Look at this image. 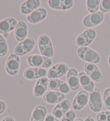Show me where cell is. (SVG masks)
Wrapping results in <instances>:
<instances>
[{
  "label": "cell",
  "instance_id": "1",
  "mask_svg": "<svg viewBox=\"0 0 110 121\" xmlns=\"http://www.w3.org/2000/svg\"><path fill=\"white\" fill-rule=\"evenodd\" d=\"M77 55L80 59L89 63L96 64L100 61L98 53L87 47H79L77 50Z\"/></svg>",
  "mask_w": 110,
  "mask_h": 121
},
{
  "label": "cell",
  "instance_id": "40",
  "mask_svg": "<svg viewBox=\"0 0 110 121\" xmlns=\"http://www.w3.org/2000/svg\"><path fill=\"white\" fill-rule=\"evenodd\" d=\"M61 121H71L68 120V118L64 117H63L62 118V120H61Z\"/></svg>",
  "mask_w": 110,
  "mask_h": 121
},
{
  "label": "cell",
  "instance_id": "35",
  "mask_svg": "<svg viewBox=\"0 0 110 121\" xmlns=\"http://www.w3.org/2000/svg\"><path fill=\"white\" fill-rule=\"evenodd\" d=\"M6 109L5 103L2 100H0V115L3 113Z\"/></svg>",
  "mask_w": 110,
  "mask_h": 121
},
{
  "label": "cell",
  "instance_id": "30",
  "mask_svg": "<svg viewBox=\"0 0 110 121\" xmlns=\"http://www.w3.org/2000/svg\"><path fill=\"white\" fill-rule=\"evenodd\" d=\"M52 114L56 118L60 119L63 117V116H64L65 113L61 110L60 107H59V106L58 104V105L53 108V109Z\"/></svg>",
  "mask_w": 110,
  "mask_h": 121
},
{
  "label": "cell",
  "instance_id": "3",
  "mask_svg": "<svg viewBox=\"0 0 110 121\" xmlns=\"http://www.w3.org/2000/svg\"><path fill=\"white\" fill-rule=\"evenodd\" d=\"M89 106L92 112H98L102 108V99L99 89L94 88L89 93Z\"/></svg>",
  "mask_w": 110,
  "mask_h": 121
},
{
  "label": "cell",
  "instance_id": "12",
  "mask_svg": "<svg viewBox=\"0 0 110 121\" xmlns=\"http://www.w3.org/2000/svg\"><path fill=\"white\" fill-rule=\"evenodd\" d=\"M28 27L26 22L23 21H20L17 24L15 29V37L17 41L22 42L27 38Z\"/></svg>",
  "mask_w": 110,
  "mask_h": 121
},
{
  "label": "cell",
  "instance_id": "23",
  "mask_svg": "<svg viewBox=\"0 0 110 121\" xmlns=\"http://www.w3.org/2000/svg\"><path fill=\"white\" fill-rule=\"evenodd\" d=\"M88 76L90 77L94 82H100L103 81V74L98 68L91 73Z\"/></svg>",
  "mask_w": 110,
  "mask_h": 121
},
{
  "label": "cell",
  "instance_id": "11",
  "mask_svg": "<svg viewBox=\"0 0 110 121\" xmlns=\"http://www.w3.org/2000/svg\"><path fill=\"white\" fill-rule=\"evenodd\" d=\"M48 5L53 9L67 10L73 7L74 1L71 0H50Z\"/></svg>",
  "mask_w": 110,
  "mask_h": 121
},
{
  "label": "cell",
  "instance_id": "17",
  "mask_svg": "<svg viewBox=\"0 0 110 121\" xmlns=\"http://www.w3.org/2000/svg\"><path fill=\"white\" fill-rule=\"evenodd\" d=\"M79 78L80 84H81L84 90L90 92L95 88L94 82L85 73H80L79 74Z\"/></svg>",
  "mask_w": 110,
  "mask_h": 121
},
{
  "label": "cell",
  "instance_id": "20",
  "mask_svg": "<svg viewBox=\"0 0 110 121\" xmlns=\"http://www.w3.org/2000/svg\"><path fill=\"white\" fill-rule=\"evenodd\" d=\"M86 2V8L90 13L98 11L100 3V0H88Z\"/></svg>",
  "mask_w": 110,
  "mask_h": 121
},
{
  "label": "cell",
  "instance_id": "6",
  "mask_svg": "<svg viewBox=\"0 0 110 121\" xmlns=\"http://www.w3.org/2000/svg\"><path fill=\"white\" fill-rule=\"evenodd\" d=\"M35 45V41L32 37H27L15 47L14 53L18 56L26 55L32 51Z\"/></svg>",
  "mask_w": 110,
  "mask_h": 121
},
{
  "label": "cell",
  "instance_id": "10",
  "mask_svg": "<svg viewBox=\"0 0 110 121\" xmlns=\"http://www.w3.org/2000/svg\"><path fill=\"white\" fill-rule=\"evenodd\" d=\"M64 94L55 91H47L43 95V99L46 103L55 104L60 103L65 99Z\"/></svg>",
  "mask_w": 110,
  "mask_h": 121
},
{
  "label": "cell",
  "instance_id": "22",
  "mask_svg": "<svg viewBox=\"0 0 110 121\" xmlns=\"http://www.w3.org/2000/svg\"><path fill=\"white\" fill-rule=\"evenodd\" d=\"M53 66L55 69L59 78L64 76L65 74L67 73L69 69L68 66L64 63H58Z\"/></svg>",
  "mask_w": 110,
  "mask_h": 121
},
{
  "label": "cell",
  "instance_id": "4",
  "mask_svg": "<svg viewBox=\"0 0 110 121\" xmlns=\"http://www.w3.org/2000/svg\"><path fill=\"white\" fill-rule=\"evenodd\" d=\"M27 63L32 67L47 68L51 66L52 60L50 58L38 55L30 56L27 59Z\"/></svg>",
  "mask_w": 110,
  "mask_h": 121
},
{
  "label": "cell",
  "instance_id": "28",
  "mask_svg": "<svg viewBox=\"0 0 110 121\" xmlns=\"http://www.w3.org/2000/svg\"><path fill=\"white\" fill-rule=\"evenodd\" d=\"M96 119L98 121H110V112L103 111L97 115Z\"/></svg>",
  "mask_w": 110,
  "mask_h": 121
},
{
  "label": "cell",
  "instance_id": "26",
  "mask_svg": "<svg viewBox=\"0 0 110 121\" xmlns=\"http://www.w3.org/2000/svg\"><path fill=\"white\" fill-rule=\"evenodd\" d=\"M61 82V80L58 79H50L48 82V87L52 90L58 91V87Z\"/></svg>",
  "mask_w": 110,
  "mask_h": 121
},
{
  "label": "cell",
  "instance_id": "33",
  "mask_svg": "<svg viewBox=\"0 0 110 121\" xmlns=\"http://www.w3.org/2000/svg\"><path fill=\"white\" fill-rule=\"evenodd\" d=\"M98 68V67L96 65V64L93 63H89V62H86L84 66V70H85V73L88 75H89L91 73L96 70Z\"/></svg>",
  "mask_w": 110,
  "mask_h": 121
},
{
  "label": "cell",
  "instance_id": "37",
  "mask_svg": "<svg viewBox=\"0 0 110 121\" xmlns=\"http://www.w3.org/2000/svg\"><path fill=\"white\" fill-rule=\"evenodd\" d=\"M1 121H15L14 120V118L11 116H7L3 118Z\"/></svg>",
  "mask_w": 110,
  "mask_h": 121
},
{
  "label": "cell",
  "instance_id": "31",
  "mask_svg": "<svg viewBox=\"0 0 110 121\" xmlns=\"http://www.w3.org/2000/svg\"><path fill=\"white\" fill-rule=\"evenodd\" d=\"M59 107H60L61 110L65 114L66 112L69 110L70 107V103L69 100L64 99L60 103L58 104Z\"/></svg>",
  "mask_w": 110,
  "mask_h": 121
},
{
  "label": "cell",
  "instance_id": "36",
  "mask_svg": "<svg viewBox=\"0 0 110 121\" xmlns=\"http://www.w3.org/2000/svg\"><path fill=\"white\" fill-rule=\"evenodd\" d=\"M56 118L51 114H47L44 121H55Z\"/></svg>",
  "mask_w": 110,
  "mask_h": 121
},
{
  "label": "cell",
  "instance_id": "15",
  "mask_svg": "<svg viewBox=\"0 0 110 121\" xmlns=\"http://www.w3.org/2000/svg\"><path fill=\"white\" fill-rule=\"evenodd\" d=\"M48 79L46 77L37 80L33 88L34 95L36 97H41L46 92L48 87Z\"/></svg>",
  "mask_w": 110,
  "mask_h": 121
},
{
  "label": "cell",
  "instance_id": "14",
  "mask_svg": "<svg viewBox=\"0 0 110 121\" xmlns=\"http://www.w3.org/2000/svg\"><path fill=\"white\" fill-rule=\"evenodd\" d=\"M17 22L16 19L8 18L0 22V34H5L15 29Z\"/></svg>",
  "mask_w": 110,
  "mask_h": 121
},
{
  "label": "cell",
  "instance_id": "21",
  "mask_svg": "<svg viewBox=\"0 0 110 121\" xmlns=\"http://www.w3.org/2000/svg\"><path fill=\"white\" fill-rule=\"evenodd\" d=\"M75 42L76 44L79 46V47H87L88 45H90L91 43L89 41L84 32H82L79 35H78L75 39Z\"/></svg>",
  "mask_w": 110,
  "mask_h": 121
},
{
  "label": "cell",
  "instance_id": "24",
  "mask_svg": "<svg viewBox=\"0 0 110 121\" xmlns=\"http://www.w3.org/2000/svg\"><path fill=\"white\" fill-rule=\"evenodd\" d=\"M8 52V47L5 39L0 35V57L6 56Z\"/></svg>",
  "mask_w": 110,
  "mask_h": 121
},
{
  "label": "cell",
  "instance_id": "39",
  "mask_svg": "<svg viewBox=\"0 0 110 121\" xmlns=\"http://www.w3.org/2000/svg\"><path fill=\"white\" fill-rule=\"evenodd\" d=\"M74 121H84L83 120V119L81 118L78 117V118H76Z\"/></svg>",
  "mask_w": 110,
  "mask_h": 121
},
{
  "label": "cell",
  "instance_id": "9",
  "mask_svg": "<svg viewBox=\"0 0 110 121\" xmlns=\"http://www.w3.org/2000/svg\"><path fill=\"white\" fill-rule=\"evenodd\" d=\"M67 83L71 90L76 91L80 87L79 73L75 68H70L67 73Z\"/></svg>",
  "mask_w": 110,
  "mask_h": 121
},
{
  "label": "cell",
  "instance_id": "7",
  "mask_svg": "<svg viewBox=\"0 0 110 121\" xmlns=\"http://www.w3.org/2000/svg\"><path fill=\"white\" fill-rule=\"evenodd\" d=\"M89 93L85 90L79 92L73 100L72 107L75 110L79 111L83 109L89 103Z\"/></svg>",
  "mask_w": 110,
  "mask_h": 121
},
{
  "label": "cell",
  "instance_id": "41",
  "mask_svg": "<svg viewBox=\"0 0 110 121\" xmlns=\"http://www.w3.org/2000/svg\"><path fill=\"white\" fill-rule=\"evenodd\" d=\"M108 62H109V65H110V55L109 56V58H108Z\"/></svg>",
  "mask_w": 110,
  "mask_h": 121
},
{
  "label": "cell",
  "instance_id": "16",
  "mask_svg": "<svg viewBox=\"0 0 110 121\" xmlns=\"http://www.w3.org/2000/svg\"><path fill=\"white\" fill-rule=\"evenodd\" d=\"M40 5L39 0H27L25 1L20 7V11L23 14H30L38 9Z\"/></svg>",
  "mask_w": 110,
  "mask_h": 121
},
{
  "label": "cell",
  "instance_id": "18",
  "mask_svg": "<svg viewBox=\"0 0 110 121\" xmlns=\"http://www.w3.org/2000/svg\"><path fill=\"white\" fill-rule=\"evenodd\" d=\"M47 115V109L43 105L37 106L32 113L30 121H44Z\"/></svg>",
  "mask_w": 110,
  "mask_h": 121
},
{
  "label": "cell",
  "instance_id": "38",
  "mask_svg": "<svg viewBox=\"0 0 110 121\" xmlns=\"http://www.w3.org/2000/svg\"><path fill=\"white\" fill-rule=\"evenodd\" d=\"M84 121H95L94 120V119L91 116L89 115L87 117L85 118V120H84Z\"/></svg>",
  "mask_w": 110,
  "mask_h": 121
},
{
  "label": "cell",
  "instance_id": "42",
  "mask_svg": "<svg viewBox=\"0 0 110 121\" xmlns=\"http://www.w3.org/2000/svg\"><path fill=\"white\" fill-rule=\"evenodd\" d=\"M55 121H59V120H58V119L56 118V119H55Z\"/></svg>",
  "mask_w": 110,
  "mask_h": 121
},
{
  "label": "cell",
  "instance_id": "25",
  "mask_svg": "<svg viewBox=\"0 0 110 121\" xmlns=\"http://www.w3.org/2000/svg\"><path fill=\"white\" fill-rule=\"evenodd\" d=\"M104 103L107 109L110 110V88H106L103 93Z\"/></svg>",
  "mask_w": 110,
  "mask_h": 121
},
{
  "label": "cell",
  "instance_id": "32",
  "mask_svg": "<svg viewBox=\"0 0 110 121\" xmlns=\"http://www.w3.org/2000/svg\"><path fill=\"white\" fill-rule=\"evenodd\" d=\"M84 33H85V35L91 43H92L94 41L96 37V32L93 29H88L84 31Z\"/></svg>",
  "mask_w": 110,
  "mask_h": 121
},
{
  "label": "cell",
  "instance_id": "2",
  "mask_svg": "<svg viewBox=\"0 0 110 121\" xmlns=\"http://www.w3.org/2000/svg\"><path fill=\"white\" fill-rule=\"evenodd\" d=\"M38 44L41 56L49 58L53 56L54 50L49 36L45 34L41 35L38 39Z\"/></svg>",
  "mask_w": 110,
  "mask_h": 121
},
{
  "label": "cell",
  "instance_id": "5",
  "mask_svg": "<svg viewBox=\"0 0 110 121\" xmlns=\"http://www.w3.org/2000/svg\"><path fill=\"white\" fill-rule=\"evenodd\" d=\"M20 65V56L15 53H12L8 58L5 63V70L7 73L11 76L17 75Z\"/></svg>",
  "mask_w": 110,
  "mask_h": 121
},
{
  "label": "cell",
  "instance_id": "19",
  "mask_svg": "<svg viewBox=\"0 0 110 121\" xmlns=\"http://www.w3.org/2000/svg\"><path fill=\"white\" fill-rule=\"evenodd\" d=\"M24 78L29 80L41 78L40 67H30L25 69L23 73Z\"/></svg>",
  "mask_w": 110,
  "mask_h": 121
},
{
  "label": "cell",
  "instance_id": "27",
  "mask_svg": "<svg viewBox=\"0 0 110 121\" xmlns=\"http://www.w3.org/2000/svg\"><path fill=\"white\" fill-rule=\"evenodd\" d=\"M99 9L102 13H106L110 11V0L100 1Z\"/></svg>",
  "mask_w": 110,
  "mask_h": 121
},
{
  "label": "cell",
  "instance_id": "29",
  "mask_svg": "<svg viewBox=\"0 0 110 121\" xmlns=\"http://www.w3.org/2000/svg\"><path fill=\"white\" fill-rule=\"evenodd\" d=\"M70 88L67 82L61 81L58 89V92H60L65 95V94L68 93L70 91Z\"/></svg>",
  "mask_w": 110,
  "mask_h": 121
},
{
  "label": "cell",
  "instance_id": "34",
  "mask_svg": "<svg viewBox=\"0 0 110 121\" xmlns=\"http://www.w3.org/2000/svg\"><path fill=\"white\" fill-rule=\"evenodd\" d=\"M63 117L68 118L71 121H74L76 119V113L73 110H69L65 113Z\"/></svg>",
  "mask_w": 110,
  "mask_h": 121
},
{
  "label": "cell",
  "instance_id": "13",
  "mask_svg": "<svg viewBox=\"0 0 110 121\" xmlns=\"http://www.w3.org/2000/svg\"><path fill=\"white\" fill-rule=\"evenodd\" d=\"M47 14L46 10L44 8H39L27 16V20L31 24H37L45 19Z\"/></svg>",
  "mask_w": 110,
  "mask_h": 121
},
{
  "label": "cell",
  "instance_id": "8",
  "mask_svg": "<svg viewBox=\"0 0 110 121\" xmlns=\"http://www.w3.org/2000/svg\"><path fill=\"white\" fill-rule=\"evenodd\" d=\"M104 18V15L103 13L100 11H97L86 16L83 19V24L86 27H92L101 24Z\"/></svg>",
  "mask_w": 110,
  "mask_h": 121
}]
</instances>
